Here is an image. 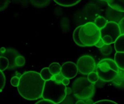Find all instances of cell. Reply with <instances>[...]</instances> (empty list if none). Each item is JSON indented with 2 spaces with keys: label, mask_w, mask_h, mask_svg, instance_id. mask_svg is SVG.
<instances>
[{
  "label": "cell",
  "mask_w": 124,
  "mask_h": 104,
  "mask_svg": "<svg viewBox=\"0 0 124 104\" xmlns=\"http://www.w3.org/2000/svg\"><path fill=\"white\" fill-rule=\"evenodd\" d=\"M93 104H118L116 103L115 101H111V100H100V101H98L97 102H94Z\"/></svg>",
  "instance_id": "cell-26"
},
{
  "label": "cell",
  "mask_w": 124,
  "mask_h": 104,
  "mask_svg": "<svg viewBox=\"0 0 124 104\" xmlns=\"http://www.w3.org/2000/svg\"><path fill=\"white\" fill-rule=\"evenodd\" d=\"M119 70L115 61L110 58H104L97 65V74L99 79L104 82L113 81L118 75Z\"/></svg>",
  "instance_id": "cell-4"
},
{
  "label": "cell",
  "mask_w": 124,
  "mask_h": 104,
  "mask_svg": "<svg viewBox=\"0 0 124 104\" xmlns=\"http://www.w3.org/2000/svg\"><path fill=\"white\" fill-rule=\"evenodd\" d=\"M81 1H73V0H62V1H54L57 4L64 7H70L78 4Z\"/></svg>",
  "instance_id": "cell-18"
},
{
  "label": "cell",
  "mask_w": 124,
  "mask_h": 104,
  "mask_svg": "<svg viewBox=\"0 0 124 104\" xmlns=\"http://www.w3.org/2000/svg\"><path fill=\"white\" fill-rule=\"evenodd\" d=\"M87 78H88V80L93 84L96 83L99 79V77L96 72H92V73H90L87 76Z\"/></svg>",
  "instance_id": "cell-22"
},
{
  "label": "cell",
  "mask_w": 124,
  "mask_h": 104,
  "mask_svg": "<svg viewBox=\"0 0 124 104\" xmlns=\"http://www.w3.org/2000/svg\"><path fill=\"white\" fill-rule=\"evenodd\" d=\"M101 39L107 45H113L121 35L119 24L115 22H108L104 28L101 29Z\"/></svg>",
  "instance_id": "cell-6"
},
{
  "label": "cell",
  "mask_w": 124,
  "mask_h": 104,
  "mask_svg": "<svg viewBox=\"0 0 124 104\" xmlns=\"http://www.w3.org/2000/svg\"><path fill=\"white\" fill-rule=\"evenodd\" d=\"M19 80H20V77H18L17 76L13 77L10 80V84L12 86H13V87L18 88L19 84Z\"/></svg>",
  "instance_id": "cell-25"
},
{
  "label": "cell",
  "mask_w": 124,
  "mask_h": 104,
  "mask_svg": "<svg viewBox=\"0 0 124 104\" xmlns=\"http://www.w3.org/2000/svg\"><path fill=\"white\" fill-rule=\"evenodd\" d=\"M113 47H115V46H113V45H105L99 49V50H100V51L103 54L105 55V56H107V55L110 54L113 52Z\"/></svg>",
  "instance_id": "cell-21"
},
{
  "label": "cell",
  "mask_w": 124,
  "mask_h": 104,
  "mask_svg": "<svg viewBox=\"0 0 124 104\" xmlns=\"http://www.w3.org/2000/svg\"><path fill=\"white\" fill-rule=\"evenodd\" d=\"M40 75L42 79L46 82L52 80L54 77L50 73L48 68H44L43 69H41V72H40Z\"/></svg>",
  "instance_id": "cell-17"
},
{
  "label": "cell",
  "mask_w": 124,
  "mask_h": 104,
  "mask_svg": "<svg viewBox=\"0 0 124 104\" xmlns=\"http://www.w3.org/2000/svg\"><path fill=\"white\" fill-rule=\"evenodd\" d=\"M108 21L106 18L102 16H98L94 20V23L99 29H102L107 24Z\"/></svg>",
  "instance_id": "cell-16"
},
{
  "label": "cell",
  "mask_w": 124,
  "mask_h": 104,
  "mask_svg": "<svg viewBox=\"0 0 124 104\" xmlns=\"http://www.w3.org/2000/svg\"><path fill=\"white\" fill-rule=\"evenodd\" d=\"M81 26L82 25L77 27L75 29L73 34V40L75 43L77 45H78L79 46H80V47H85V46L81 41V39H80L79 37V30L81 28Z\"/></svg>",
  "instance_id": "cell-15"
},
{
  "label": "cell",
  "mask_w": 124,
  "mask_h": 104,
  "mask_svg": "<svg viewBox=\"0 0 124 104\" xmlns=\"http://www.w3.org/2000/svg\"><path fill=\"white\" fill-rule=\"evenodd\" d=\"M1 91L3 90L4 88L5 87V85H6V76H5L3 72L1 71Z\"/></svg>",
  "instance_id": "cell-27"
},
{
  "label": "cell",
  "mask_w": 124,
  "mask_h": 104,
  "mask_svg": "<svg viewBox=\"0 0 124 104\" xmlns=\"http://www.w3.org/2000/svg\"><path fill=\"white\" fill-rule=\"evenodd\" d=\"M104 17L107 19L108 22H115L119 23L124 17L123 13L113 9L107 5L105 9Z\"/></svg>",
  "instance_id": "cell-9"
},
{
  "label": "cell",
  "mask_w": 124,
  "mask_h": 104,
  "mask_svg": "<svg viewBox=\"0 0 124 104\" xmlns=\"http://www.w3.org/2000/svg\"><path fill=\"white\" fill-rule=\"evenodd\" d=\"M105 45V44L104 43V42L103 41V40H102V39H101V40H99L98 43H97V44L95 45V46H96L97 47H98V48L100 49V48H101V47H102Z\"/></svg>",
  "instance_id": "cell-30"
},
{
  "label": "cell",
  "mask_w": 124,
  "mask_h": 104,
  "mask_svg": "<svg viewBox=\"0 0 124 104\" xmlns=\"http://www.w3.org/2000/svg\"><path fill=\"white\" fill-rule=\"evenodd\" d=\"M113 83L118 86H124V70L120 69L118 75L113 80Z\"/></svg>",
  "instance_id": "cell-19"
},
{
  "label": "cell",
  "mask_w": 124,
  "mask_h": 104,
  "mask_svg": "<svg viewBox=\"0 0 124 104\" xmlns=\"http://www.w3.org/2000/svg\"><path fill=\"white\" fill-rule=\"evenodd\" d=\"M31 2L33 4V6H36V7H44V6H47V5H48V4L50 2V1H31Z\"/></svg>",
  "instance_id": "cell-24"
},
{
  "label": "cell",
  "mask_w": 124,
  "mask_h": 104,
  "mask_svg": "<svg viewBox=\"0 0 124 104\" xmlns=\"http://www.w3.org/2000/svg\"><path fill=\"white\" fill-rule=\"evenodd\" d=\"M71 86L73 93L79 100L90 99L95 93L94 85L88 80L87 77H80L76 79Z\"/></svg>",
  "instance_id": "cell-3"
},
{
  "label": "cell",
  "mask_w": 124,
  "mask_h": 104,
  "mask_svg": "<svg viewBox=\"0 0 124 104\" xmlns=\"http://www.w3.org/2000/svg\"><path fill=\"white\" fill-rule=\"evenodd\" d=\"M49 70L50 73H52L53 76H56L59 75L61 73V66L60 64L57 62H54L50 65Z\"/></svg>",
  "instance_id": "cell-14"
},
{
  "label": "cell",
  "mask_w": 124,
  "mask_h": 104,
  "mask_svg": "<svg viewBox=\"0 0 124 104\" xmlns=\"http://www.w3.org/2000/svg\"><path fill=\"white\" fill-rule=\"evenodd\" d=\"M77 66L80 73L88 75L90 73L94 72L96 68V62L92 56H83L78 60Z\"/></svg>",
  "instance_id": "cell-7"
},
{
  "label": "cell",
  "mask_w": 124,
  "mask_h": 104,
  "mask_svg": "<svg viewBox=\"0 0 124 104\" xmlns=\"http://www.w3.org/2000/svg\"><path fill=\"white\" fill-rule=\"evenodd\" d=\"M62 83L64 84V85H68L70 84V79H67V78H63V79L62 80Z\"/></svg>",
  "instance_id": "cell-31"
},
{
  "label": "cell",
  "mask_w": 124,
  "mask_h": 104,
  "mask_svg": "<svg viewBox=\"0 0 124 104\" xmlns=\"http://www.w3.org/2000/svg\"><path fill=\"white\" fill-rule=\"evenodd\" d=\"M76 104H85V102H84V101H82V100H79L77 101Z\"/></svg>",
  "instance_id": "cell-33"
},
{
  "label": "cell",
  "mask_w": 124,
  "mask_h": 104,
  "mask_svg": "<svg viewBox=\"0 0 124 104\" xmlns=\"http://www.w3.org/2000/svg\"><path fill=\"white\" fill-rule=\"evenodd\" d=\"M106 3L109 7L117 12H124V0L118 1H107Z\"/></svg>",
  "instance_id": "cell-11"
},
{
  "label": "cell",
  "mask_w": 124,
  "mask_h": 104,
  "mask_svg": "<svg viewBox=\"0 0 124 104\" xmlns=\"http://www.w3.org/2000/svg\"><path fill=\"white\" fill-rule=\"evenodd\" d=\"M79 37L85 47L95 46L101 39V29L93 22H88L81 26Z\"/></svg>",
  "instance_id": "cell-5"
},
{
  "label": "cell",
  "mask_w": 124,
  "mask_h": 104,
  "mask_svg": "<svg viewBox=\"0 0 124 104\" xmlns=\"http://www.w3.org/2000/svg\"><path fill=\"white\" fill-rule=\"evenodd\" d=\"M78 71L77 65L72 62H67L61 66V74L64 78L71 79L77 76Z\"/></svg>",
  "instance_id": "cell-8"
},
{
  "label": "cell",
  "mask_w": 124,
  "mask_h": 104,
  "mask_svg": "<svg viewBox=\"0 0 124 104\" xmlns=\"http://www.w3.org/2000/svg\"><path fill=\"white\" fill-rule=\"evenodd\" d=\"M121 31V34H124V17L118 23Z\"/></svg>",
  "instance_id": "cell-28"
},
{
  "label": "cell",
  "mask_w": 124,
  "mask_h": 104,
  "mask_svg": "<svg viewBox=\"0 0 124 104\" xmlns=\"http://www.w3.org/2000/svg\"><path fill=\"white\" fill-rule=\"evenodd\" d=\"M10 63L6 57L1 56L0 57V68H1V71L6 70L8 69L9 68Z\"/></svg>",
  "instance_id": "cell-20"
},
{
  "label": "cell",
  "mask_w": 124,
  "mask_h": 104,
  "mask_svg": "<svg viewBox=\"0 0 124 104\" xmlns=\"http://www.w3.org/2000/svg\"><path fill=\"white\" fill-rule=\"evenodd\" d=\"M25 59L24 57L23 56H19L16 58L15 59V64L16 66H23L25 65Z\"/></svg>",
  "instance_id": "cell-23"
},
{
  "label": "cell",
  "mask_w": 124,
  "mask_h": 104,
  "mask_svg": "<svg viewBox=\"0 0 124 104\" xmlns=\"http://www.w3.org/2000/svg\"><path fill=\"white\" fill-rule=\"evenodd\" d=\"M67 89L60 80L56 79V76L48 81H46L42 97L43 99L51 101L56 104H60L65 99Z\"/></svg>",
  "instance_id": "cell-2"
},
{
  "label": "cell",
  "mask_w": 124,
  "mask_h": 104,
  "mask_svg": "<svg viewBox=\"0 0 124 104\" xmlns=\"http://www.w3.org/2000/svg\"><path fill=\"white\" fill-rule=\"evenodd\" d=\"M94 103H93V101H92V99H88L85 102V104H93Z\"/></svg>",
  "instance_id": "cell-32"
},
{
  "label": "cell",
  "mask_w": 124,
  "mask_h": 104,
  "mask_svg": "<svg viewBox=\"0 0 124 104\" xmlns=\"http://www.w3.org/2000/svg\"><path fill=\"white\" fill-rule=\"evenodd\" d=\"M114 60L120 69L124 70V52H116Z\"/></svg>",
  "instance_id": "cell-13"
},
{
  "label": "cell",
  "mask_w": 124,
  "mask_h": 104,
  "mask_svg": "<svg viewBox=\"0 0 124 104\" xmlns=\"http://www.w3.org/2000/svg\"><path fill=\"white\" fill-rule=\"evenodd\" d=\"M46 81L40 73L30 71L20 77L18 91L22 97L29 101H35L42 97Z\"/></svg>",
  "instance_id": "cell-1"
},
{
  "label": "cell",
  "mask_w": 124,
  "mask_h": 104,
  "mask_svg": "<svg viewBox=\"0 0 124 104\" xmlns=\"http://www.w3.org/2000/svg\"><path fill=\"white\" fill-rule=\"evenodd\" d=\"M116 52H124V34H121L114 44Z\"/></svg>",
  "instance_id": "cell-12"
},
{
  "label": "cell",
  "mask_w": 124,
  "mask_h": 104,
  "mask_svg": "<svg viewBox=\"0 0 124 104\" xmlns=\"http://www.w3.org/2000/svg\"><path fill=\"white\" fill-rule=\"evenodd\" d=\"M19 56H20L19 52L12 47H8V48L6 47V51L1 54V56L6 57L9 61L10 65L8 69H12L16 66L15 64V59Z\"/></svg>",
  "instance_id": "cell-10"
},
{
  "label": "cell",
  "mask_w": 124,
  "mask_h": 104,
  "mask_svg": "<svg viewBox=\"0 0 124 104\" xmlns=\"http://www.w3.org/2000/svg\"><path fill=\"white\" fill-rule=\"evenodd\" d=\"M35 104H56L53 102H51V101H47V100H40V101H38L37 102H36Z\"/></svg>",
  "instance_id": "cell-29"
}]
</instances>
